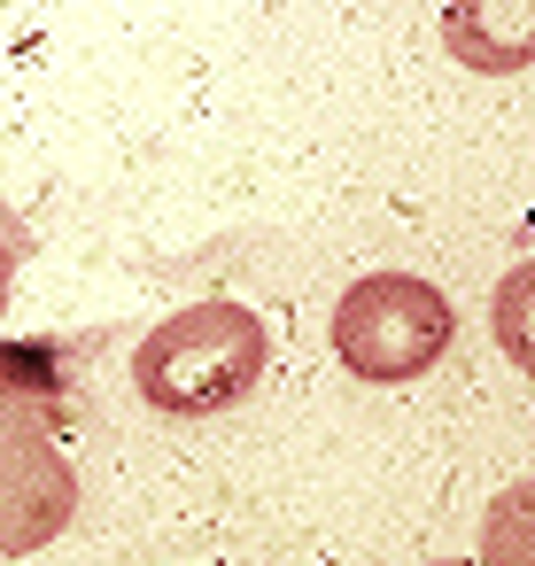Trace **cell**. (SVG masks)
Listing matches in <instances>:
<instances>
[{
    "mask_svg": "<svg viewBox=\"0 0 535 566\" xmlns=\"http://www.w3.org/2000/svg\"><path fill=\"white\" fill-rule=\"evenodd\" d=\"M272 365V334L249 303H195V311H171L140 357H133V380L140 396L164 411V419H210V411H233L256 396Z\"/></svg>",
    "mask_w": 535,
    "mask_h": 566,
    "instance_id": "6da1fadb",
    "label": "cell"
},
{
    "mask_svg": "<svg viewBox=\"0 0 535 566\" xmlns=\"http://www.w3.org/2000/svg\"><path fill=\"white\" fill-rule=\"evenodd\" d=\"M458 342V311L434 280L411 272H373L349 280V295L334 303V357L357 380H419L442 365V349Z\"/></svg>",
    "mask_w": 535,
    "mask_h": 566,
    "instance_id": "7a4b0ae2",
    "label": "cell"
},
{
    "mask_svg": "<svg viewBox=\"0 0 535 566\" xmlns=\"http://www.w3.org/2000/svg\"><path fill=\"white\" fill-rule=\"evenodd\" d=\"M78 520V465L55 427L0 434V558H32Z\"/></svg>",
    "mask_w": 535,
    "mask_h": 566,
    "instance_id": "3957f363",
    "label": "cell"
},
{
    "mask_svg": "<svg viewBox=\"0 0 535 566\" xmlns=\"http://www.w3.org/2000/svg\"><path fill=\"white\" fill-rule=\"evenodd\" d=\"M442 48L481 78H520L535 63V0H450Z\"/></svg>",
    "mask_w": 535,
    "mask_h": 566,
    "instance_id": "277c9868",
    "label": "cell"
},
{
    "mask_svg": "<svg viewBox=\"0 0 535 566\" xmlns=\"http://www.w3.org/2000/svg\"><path fill=\"white\" fill-rule=\"evenodd\" d=\"M71 419V380L48 342H0V434L9 427H55Z\"/></svg>",
    "mask_w": 535,
    "mask_h": 566,
    "instance_id": "5b68a950",
    "label": "cell"
},
{
    "mask_svg": "<svg viewBox=\"0 0 535 566\" xmlns=\"http://www.w3.org/2000/svg\"><path fill=\"white\" fill-rule=\"evenodd\" d=\"M17 264H24V233L0 226V311H9V295H17Z\"/></svg>",
    "mask_w": 535,
    "mask_h": 566,
    "instance_id": "8992f818",
    "label": "cell"
}]
</instances>
